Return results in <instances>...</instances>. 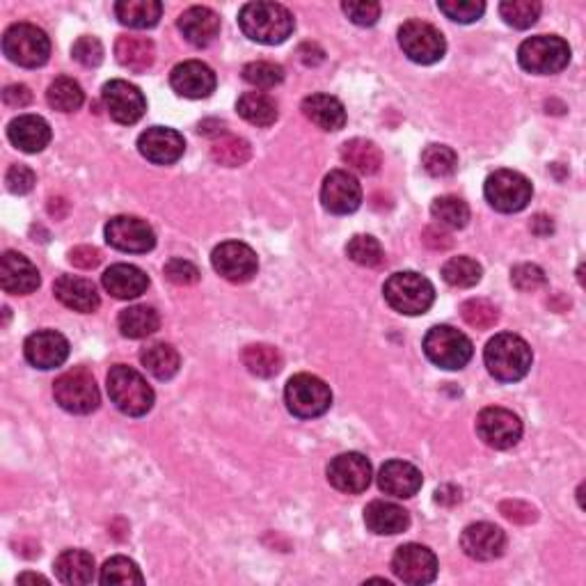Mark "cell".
Returning <instances> with one entry per match:
<instances>
[{
    "label": "cell",
    "instance_id": "12",
    "mask_svg": "<svg viewBox=\"0 0 586 586\" xmlns=\"http://www.w3.org/2000/svg\"><path fill=\"white\" fill-rule=\"evenodd\" d=\"M392 573L397 575L403 584H431L435 577H438V557H435L429 548H424V545L406 543L394 552Z\"/></svg>",
    "mask_w": 586,
    "mask_h": 586
},
{
    "label": "cell",
    "instance_id": "27",
    "mask_svg": "<svg viewBox=\"0 0 586 586\" xmlns=\"http://www.w3.org/2000/svg\"><path fill=\"white\" fill-rule=\"evenodd\" d=\"M7 138L17 149L26 154H37L49 147L51 126L39 115H19L7 124Z\"/></svg>",
    "mask_w": 586,
    "mask_h": 586
},
{
    "label": "cell",
    "instance_id": "14",
    "mask_svg": "<svg viewBox=\"0 0 586 586\" xmlns=\"http://www.w3.org/2000/svg\"><path fill=\"white\" fill-rule=\"evenodd\" d=\"M106 241L115 250L131 252V255H145V252L154 250L156 234L142 218L115 216L106 225Z\"/></svg>",
    "mask_w": 586,
    "mask_h": 586
},
{
    "label": "cell",
    "instance_id": "9",
    "mask_svg": "<svg viewBox=\"0 0 586 586\" xmlns=\"http://www.w3.org/2000/svg\"><path fill=\"white\" fill-rule=\"evenodd\" d=\"M424 353L435 367L458 371L472 360V342L461 330L451 326H433L424 337Z\"/></svg>",
    "mask_w": 586,
    "mask_h": 586
},
{
    "label": "cell",
    "instance_id": "60",
    "mask_svg": "<svg viewBox=\"0 0 586 586\" xmlns=\"http://www.w3.org/2000/svg\"><path fill=\"white\" fill-rule=\"evenodd\" d=\"M435 502L447 504V506L458 504L461 502V490H458L456 486H442L438 493H435Z\"/></svg>",
    "mask_w": 586,
    "mask_h": 586
},
{
    "label": "cell",
    "instance_id": "56",
    "mask_svg": "<svg viewBox=\"0 0 586 586\" xmlns=\"http://www.w3.org/2000/svg\"><path fill=\"white\" fill-rule=\"evenodd\" d=\"M500 511L504 513V518H509L513 522H522V525L536 520V511L525 502H502Z\"/></svg>",
    "mask_w": 586,
    "mask_h": 586
},
{
    "label": "cell",
    "instance_id": "19",
    "mask_svg": "<svg viewBox=\"0 0 586 586\" xmlns=\"http://www.w3.org/2000/svg\"><path fill=\"white\" fill-rule=\"evenodd\" d=\"M186 142L181 133L165 126H152L142 131L138 138V152L147 158L149 163L156 165H172L184 156Z\"/></svg>",
    "mask_w": 586,
    "mask_h": 586
},
{
    "label": "cell",
    "instance_id": "25",
    "mask_svg": "<svg viewBox=\"0 0 586 586\" xmlns=\"http://www.w3.org/2000/svg\"><path fill=\"white\" fill-rule=\"evenodd\" d=\"M53 293L62 305L81 314L97 312L101 305L97 287H94L90 280H85V277L60 275L53 284Z\"/></svg>",
    "mask_w": 586,
    "mask_h": 586
},
{
    "label": "cell",
    "instance_id": "18",
    "mask_svg": "<svg viewBox=\"0 0 586 586\" xmlns=\"http://www.w3.org/2000/svg\"><path fill=\"white\" fill-rule=\"evenodd\" d=\"M321 204L323 209L335 213V216H348V213L358 211L362 204L360 181L346 170H332L323 179Z\"/></svg>",
    "mask_w": 586,
    "mask_h": 586
},
{
    "label": "cell",
    "instance_id": "5",
    "mask_svg": "<svg viewBox=\"0 0 586 586\" xmlns=\"http://www.w3.org/2000/svg\"><path fill=\"white\" fill-rule=\"evenodd\" d=\"M3 53L14 65L37 69L49 60L51 39L33 23H14L3 35Z\"/></svg>",
    "mask_w": 586,
    "mask_h": 586
},
{
    "label": "cell",
    "instance_id": "47",
    "mask_svg": "<svg viewBox=\"0 0 586 586\" xmlns=\"http://www.w3.org/2000/svg\"><path fill=\"white\" fill-rule=\"evenodd\" d=\"M461 316L467 326L477 328V330H490L495 328V323L500 321V310L490 303V300L483 298H472L465 300L461 307Z\"/></svg>",
    "mask_w": 586,
    "mask_h": 586
},
{
    "label": "cell",
    "instance_id": "48",
    "mask_svg": "<svg viewBox=\"0 0 586 586\" xmlns=\"http://www.w3.org/2000/svg\"><path fill=\"white\" fill-rule=\"evenodd\" d=\"M243 81L255 85V87H264V90H271V87L280 85L284 81V69L275 62H250V65L243 67Z\"/></svg>",
    "mask_w": 586,
    "mask_h": 586
},
{
    "label": "cell",
    "instance_id": "45",
    "mask_svg": "<svg viewBox=\"0 0 586 586\" xmlns=\"http://www.w3.org/2000/svg\"><path fill=\"white\" fill-rule=\"evenodd\" d=\"M346 255L358 266H367V268H376V266L383 264V259H385L383 245H380L374 236H367V234L353 236V239L348 241V245H346Z\"/></svg>",
    "mask_w": 586,
    "mask_h": 586
},
{
    "label": "cell",
    "instance_id": "58",
    "mask_svg": "<svg viewBox=\"0 0 586 586\" xmlns=\"http://www.w3.org/2000/svg\"><path fill=\"white\" fill-rule=\"evenodd\" d=\"M298 58L303 60V65H307V67H316V65H321L323 60H326V51H323L319 44L307 42V44H303V46H300V49H298Z\"/></svg>",
    "mask_w": 586,
    "mask_h": 586
},
{
    "label": "cell",
    "instance_id": "46",
    "mask_svg": "<svg viewBox=\"0 0 586 586\" xmlns=\"http://www.w3.org/2000/svg\"><path fill=\"white\" fill-rule=\"evenodd\" d=\"M422 165L435 179L451 177L458 168V156L447 145H429L422 152Z\"/></svg>",
    "mask_w": 586,
    "mask_h": 586
},
{
    "label": "cell",
    "instance_id": "50",
    "mask_svg": "<svg viewBox=\"0 0 586 586\" xmlns=\"http://www.w3.org/2000/svg\"><path fill=\"white\" fill-rule=\"evenodd\" d=\"M71 55L76 62H81L83 67H99L104 62V44L97 37H78L74 46H71Z\"/></svg>",
    "mask_w": 586,
    "mask_h": 586
},
{
    "label": "cell",
    "instance_id": "59",
    "mask_svg": "<svg viewBox=\"0 0 586 586\" xmlns=\"http://www.w3.org/2000/svg\"><path fill=\"white\" fill-rule=\"evenodd\" d=\"M424 243L429 245V248H433V250H447V248H451L449 234L440 232V229H433V227H429L424 232Z\"/></svg>",
    "mask_w": 586,
    "mask_h": 586
},
{
    "label": "cell",
    "instance_id": "41",
    "mask_svg": "<svg viewBox=\"0 0 586 586\" xmlns=\"http://www.w3.org/2000/svg\"><path fill=\"white\" fill-rule=\"evenodd\" d=\"M250 156V142L239 136H223L211 145V158L218 165H225V168H239V165H245L250 161Z\"/></svg>",
    "mask_w": 586,
    "mask_h": 586
},
{
    "label": "cell",
    "instance_id": "42",
    "mask_svg": "<svg viewBox=\"0 0 586 586\" xmlns=\"http://www.w3.org/2000/svg\"><path fill=\"white\" fill-rule=\"evenodd\" d=\"M483 268L479 261L472 257H451L445 266H442V280L451 287L470 289L474 284L481 282Z\"/></svg>",
    "mask_w": 586,
    "mask_h": 586
},
{
    "label": "cell",
    "instance_id": "34",
    "mask_svg": "<svg viewBox=\"0 0 586 586\" xmlns=\"http://www.w3.org/2000/svg\"><path fill=\"white\" fill-rule=\"evenodd\" d=\"M117 326H120V332L124 337L145 339L161 328V316H158L154 307L133 305L120 312V316H117Z\"/></svg>",
    "mask_w": 586,
    "mask_h": 586
},
{
    "label": "cell",
    "instance_id": "49",
    "mask_svg": "<svg viewBox=\"0 0 586 586\" xmlns=\"http://www.w3.org/2000/svg\"><path fill=\"white\" fill-rule=\"evenodd\" d=\"M440 12L456 23H474L483 17L486 5L481 0H440Z\"/></svg>",
    "mask_w": 586,
    "mask_h": 586
},
{
    "label": "cell",
    "instance_id": "53",
    "mask_svg": "<svg viewBox=\"0 0 586 586\" xmlns=\"http://www.w3.org/2000/svg\"><path fill=\"white\" fill-rule=\"evenodd\" d=\"M35 172L28 168V165H10L7 168V174H5V184H7V190L14 195H26L30 193V190L35 188Z\"/></svg>",
    "mask_w": 586,
    "mask_h": 586
},
{
    "label": "cell",
    "instance_id": "22",
    "mask_svg": "<svg viewBox=\"0 0 586 586\" xmlns=\"http://www.w3.org/2000/svg\"><path fill=\"white\" fill-rule=\"evenodd\" d=\"M0 284L12 296H28L42 284L37 266L21 252H5L0 259Z\"/></svg>",
    "mask_w": 586,
    "mask_h": 586
},
{
    "label": "cell",
    "instance_id": "29",
    "mask_svg": "<svg viewBox=\"0 0 586 586\" xmlns=\"http://www.w3.org/2000/svg\"><path fill=\"white\" fill-rule=\"evenodd\" d=\"M364 525L378 536H394L410 527V513L394 502L376 500L364 509Z\"/></svg>",
    "mask_w": 586,
    "mask_h": 586
},
{
    "label": "cell",
    "instance_id": "4",
    "mask_svg": "<svg viewBox=\"0 0 586 586\" xmlns=\"http://www.w3.org/2000/svg\"><path fill=\"white\" fill-rule=\"evenodd\" d=\"M383 296L394 312L406 316H419L431 310L435 300V289L424 275H419L415 271H403L394 273L390 280L385 282Z\"/></svg>",
    "mask_w": 586,
    "mask_h": 586
},
{
    "label": "cell",
    "instance_id": "51",
    "mask_svg": "<svg viewBox=\"0 0 586 586\" xmlns=\"http://www.w3.org/2000/svg\"><path fill=\"white\" fill-rule=\"evenodd\" d=\"M511 282L513 287H516L518 291H525V293H532V291H538L545 287V273L541 266L536 264H520L511 271Z\"/></svg>",
    "mask_w": 586,
    "mask_h": 586
},
{
    "label": "cell",
    "instance_id": "61",
    "mask_svg": "<svg viewBox=\"0 0 586 586\" xmlns=\"http://www.w3.org/2000/svg\"><path fill=\"white\" fill-rule=\"evenodd\" d=\"M532 232L536 234V236H550L552 232H554V225H552V220L548 218V216H536L534 220H532Z\"/></svg>",
    "mask_w": 586,
    "mask_h": 586
},
{
    "label": "cell",
    "instance_id": "35",
    "mask_svg": "<svg viewBox=\"0 0 586 586\" xmlns=\"http://www.w3.org/2000/svg\"><path fill=\"white\" fill-rule=\"evenodd\" d=\"M140 362L142 367H145L149 374L158 380L174 378L181 367L179 351L165 342H156L152 346H147L145 351L140 353Z\"/></svg>",
    "mask_w": 586,
    "mask_h": 586
},
{
    "label": "cell",
    "instance_id": "20",
    "mask_svg": "<svg viewBox=\"0 0 586 586\" xmlns=\"http://www.w3.org/2000/svg\"><path fill=\"white\" fill-rule=\"evenodd\" d=\"M216 74L200 60H186L172 69V90L184 99H207L216 90Z\"/></svg>",
    "mask_w": 586,
    "mask_h": 586
},
{
    "label": "cell",
    "instance_id": "26",
    "mask_svg": "<svg viewBox=\"0 0 586 586\" xmlns=\"http://www.w3.org/2000/svg\"><path fill=\"white\" fill-rule=\"evenodd\" d=\"M177 26L186 42L197 46V49H204V46L213 44L220 35V17L213 10H209V7L202 5L188 7V10L179 17Z\"/></svg>",
    "mask_w": 586,
    "mask_h": 586
},
{
    "label": "cell",
    "instance_id": "24",
    "mask_svg": "<svg viewBox=\"0 0 586 586\" xmlns=\"http://www.w3.org/2000/svg\"><path fill=\"white\" fill-rule=\"evenodd\" d=\"M422 483V472L413 463L406 461H387L378 472V488L385 495L399 497V500L415 497L422 490Z\"/></svg>",
    "mask_w": 586,
    "mask_h": 586
},
{
    "label": "cell",
    "instance_id": "13",
    "mask_svg": "<svg viewBox=\"0 0 586 586\" xmlns=\"http://www.w3.org/2000/svg\"><path fill=\"white\" fill-rule=\"evenodd\" d=\"M211 264L220 277H225L227 282L234 284L250 282L252 277L257 275L259 268L255 250L241 241L220 243L218 248L211 252Z\"/></svg>",
    "mask_w": 586,
    "mask_h": 586
},
{
    "label": "cell",
    "instance_id": "3",
    "mask_svg": "<svg viewBox=\"0 0 586 586\" xmlns=\"http://www.w3.org/2000/svg\"><path fill=\"white\" fill-rule=\"evenodd\" d=\"M108 394L110 401L120 413L129 417H142L154 408V390L142 374L126 364H115L108 371Z\"/></svg>",
    "mask_w": 586,
    "mask_h": 586
},
{
    "label": "cell",
    "instance_id": "52",
    "mask_svg": "<svg viewBox=\"0 0 586 586\" xmlns=\"http://www.w3.org/2000/svg\"><path fill=\"white\" fill-rule=\"evenodd\" d=\"M342 10L348 19H351L355 26L369 28L380 19V5L378 3H364V0H348L342 5Z\"/></svg>",
    "mask_w": 586,
    "mask_h": 586
},
{
    "label": "cell",
    "instance_id": "31",
    "mask_svg": "<svg viewBox=\"0 0 586 586\" xmlns=\"http://www.w3.org/2000/svg\"><path fill=\"white\" fill-rule=\"evenodd\" d=\"M303 113L307 120L323 131H342L346 126V110L342 101L330 94H312L303 101Z\"/></svg>",
    "mask_w": 586,
    "mask_h": 586
},
{
    "label": "cell",
    "instance_id": "28",
    "mask_svg": "<svg viewBox=\"0 0 586 586\" xmlns=\"http://www.w3.org/2000/svg\"><path fill=\"white\" fill-rule=\"evenodd\" d=\"M104 289L117 300H133L149 289V277L145 271L131 264H115L101 277Z\"/></svg>",
    "mask_w": 586,
    "mask_h": 586
},
{
    "label": "cell",
    "instance_id": "2",
    "mask_svg": "<svg viewBox=\"0 0 586 586\" xmlns=\"http://www.w3.org/2000/svg\"><path fill=\"white\" fill-rule=\"evenodd\" d=\"M239 26L245 37L252 42L275 46L287 42L293 28H296V19L284 5L277 3H248L241 7L239 12Z\"/></svg>",
    "mask_w": 586,
    "mask_h": 586
},
{
    "label": "cell",
    "instance_id": "6",
    "mask_svg": "<svg viewBox=\"0 0 586 586\" xmlns=\"http://www.w3.org/2000/svg\"><path fill=\"white\" fill-rule=\"evenodd\" d=\"M520 67L529 74H559L570 62V46L557 35H538L529 37L518 49Z\"/></svg>",
    "mask_w": 586,
    "mask_h": 586
},
{
    "label": "cell",
    "instance_id": "38",
    "mask_svg": "<svg viewBox=\"0 0 586 586\" xmlns=\"http://www.w3.org/2000/svg\"><path fill=\"white\" fill-rule=\"evenodd\" d=\"M243 367L250 371L252 376L259 378H273L280 374L282 369V355L275 346L268 344H250L243 348L241 353Z\"/></svg>",
    "mask_w": 586,
    "mask_h": 586
},
{
    "label": "cell",
    "instance_id": "40",
    "mask_svg": "<svg viewBox=\"0 0 586 586\" xmlns=\"http://www.w3.org/2000/svg\"><path fill=\"white\" fill-rule=\"evenodd\" d=\"M431 216L435 223L447 229H463L470 220V207L456 195H442L431 204Z\"/></svg>",
    "mask_w": 586,
    "mask_h": 586
},
{
    "label": "cell",
    "instance_id": "55",
    "mask_svg": "<svg viewBox=\"0 0 586 586\" xmlns=\"http://www.w3.org/2000/svg\"><path fill=\"white\" fill-rule=\"evenodd\" d=\"M69 261L76 268H83V271H90V268H97L101 261V252L97 248H90V245H78L69 252Z\"/></svg>",
    "mask_w": 586,
    "mask_h": 586
},
{
    "label": "cell",
    "instance_id": "39",
    "mask_svg": "<svg viewBox=\"0 0 586 586\" xmlns=\"http://www.w3.org/2000/svg\"><path fill=\"white\" fill-rule=\"evenodd\" d=\"M46 101H49L51 108L60 110V113H74V110L83 106L85 94L83 87L78 85L74 78L60 76L55 78L49 85V90H46Z\"/></svg>",
    "mask_w": 586,
    "mask_h": 586
},
{
    "label": "cell",
    "instance_id": "62",
    "mask_svg": "<svg viewBox=\"0 0 586 586\" xmlns=\"http://www.w3.org/2000/svg\"><path fill=\"white\" fill-rule=\"evenodd\" d=\"M19 582H39V584H49V580L42 575H35V573H23L19 575Z\"/></svg>",
    "mask_w": 586,
    "mask_h": 586
},
{
    "label": "cell",
    "instance_id": "33",
    "mask_svg": "<svg viewBox=\"0 0 586 586\" xmlns=\"http://www.w3.org/2000/svg\"><path fill=\"white\" fill-rule=\"evenodd\" d=\"M163 14V5L158 0H120L115 3V17L122 26L145 30L154 28Z\"/></svg>",
    "mask_w": 586,
    "mask_h": 586
},
{
    "label": "cell",
    "instance_id": "37",
    "mask_svg": "<svg viewBox=\"0 0 586 586\" xmlns=\"http://www.w3.org/2000/svg\"><path fill=\"white\" fill-rule=\"evenodd\" d=\"M236 110L245 122L261 126H273L277 122V104L264 92H245L236 101Z\"/></svg>",
    "mask_w": 586,
    "mask_h": 586
},
{
    "label": "cell",
    "instance_id": "8",
    "mask_svg": "<svg viewBox=\"0 0 586 586\" xmlns=\"http://www.w3.org/2000/svg\"><path fill=\"white\" fill-rule=\"evenodd\" d=\"M53 394L60 408L71 415H90L101 403L97 380L83 367L69 369L58 376L53 385Z\"/></svg>",
    "mask_w": 586,
    "mask_h": 586
},
{
    "label": "cell",
    "instance_id": "54",
    "mask_svg": "<svg viewBox=\"0 0 586 586\" xmlns=\"http://www.w3.org/2000/svg\"><path fill=\"white\" fill-rule=\"evenodd\" d=\"M165 277L172 284H179V287H188V284H195L200 280V271H197L195 264H190L186 259H170L165 264Z\"/></svg>",
    "mask_w": 586,
    "mask_h": 586
},
{
    "label": "cell",
    "instance_id": "17",
    "mask_svg": "<svg viewBox=\"0 0 586 586\" xmlns=\"http://www.w3.org/2000/svg\"><path fill=\"white\" fill-rule=\"evenodd\" d=\"M371 477V463L367 456L358 454V451H348V454H339L328 465V481L332 488L346 495H360L369 488Z\"/></svg>",
    "mask_w": 586,
    "mask_h": 586
},
{
    "label": "cell",
    "instance_id": "21",
    "mask_svg": "<svg viewBox=\"0 0 586 586\" xmlns=\"http://www.w3.org/2000/svg\"><path fill=\"white\" fill-rule=\"evenodd\" d=\"M26 360L37 369L62 367L69 358V342L65 335L55 330H37L23 344Z\"/></svg>",
    "mask_w": 586,
    "mask_h": 586
},
{
    "label": "cell",
    "instance_id": "32",
    "mask_svg": "<svg viewBox=\"0 0 586 586\" xmlns=\"http://www.w3.org/2000/svg\"><path fill=\"white\" fill-rule=\"evenodd\" d=\"M55 577L62 584L69 586H81V584H92L94 582V557L85 550H65L55 559Z\"/></svg>",
    "mask_w": 586,
    "mask_h": 586
},
{
    "label": "cell",
    "instance_id": "44",
    "mask_svg": "<svg viewBox=\"0 0 586 586\" xmlns=\"http://www.w3.org/2000/svg\"><path fill=\"white\" fill-rule=\"evenodd\" d=\"M541 10L543 7L536 0H504L500 5L502 19L518 30L532 28L541 17Z\"/></svg>",
    "mask_w": 586,
    "mask_h": 586
},
{
    "label": "cell",
    "instance_id": "11",
    "mask_svg": "<svg viewBox=\"0 0 586 586\" xmlns=\"http://www.w3.org/2000/svg\"><path fill=\"white\" fill-rule=\"evenodd\" d=\"M399 46L417 65H435L445 58L447 42L442 33L426 21H406L399 28Z\"/></svg>",
    "mask_w": 586,
    "mask_h": 586
},
{
    "label": "cell",
    "instance_id": "36",
    "mask_svg": "<svg viewBox=\"0 0 586 586\" xmlns=\"http://www.w3.org/2000/svg\"><path fill=\"white\" fill-rule=\"evenodd\" d=\"M342 161L348 165V168L360 174H376L380 170V165H383V154H380L376 142L364 140V138H353L344 142Z\"/></svg>",
    "mask_w": 586,
    "mask_h": 586
},
{
    "label": "cell",
    "instance_id": "10",
    "mask_svg": "<svg viewBox=\"0 0 586 586\" xmlns=\"http://www.w3.org/2000/svg\"><path fill=\"white\" fill-rule=\"evenodd\" d=\"M483 195L490 207L500 213H518L532 202L534 188L525 174L516 170H497L486 179Z\"/></svg>",
    "mask_w": 586,
    "mask_h": 586
},
{
    "label": "cell",
    "instance_id": "30",
    "mask_svg": "<svg viewBox=\"0 0 586 586\" xmlns=\"http://www.w3.org/2000/svg\"><path fill=\"white\" fill-rule=\"evenodd\" d=\"M115 58L124 69L133 71V74H145L147 69L154 67V60H156L154 42L147 37H133V35L117 37Z\"/></svg>",
    "mask_w": 586,
    "mask_h": 586
},
{
    "label": "cell",
    "instance_id": "23",
    "mask_svg": "<svg viewBox=\"0 0 586 586\" xmlns=\"http://www.w3.org/2000/svg\"><path fill=\"white\" fill-rule=\"evenodd\" d=\"M461 548L470 559L493 561L504 554L506 534L490 522H474L463 529Z\"/></svg>",
    "mask_w": 586,
    "mask_h": 586
},
{
    "label": "cell",
    "instance_id": "16",
    "mask_svg": "<svg viewBox=\"0 0 586 586\" xmlns=\"http://www.w3.org/2000/svg\"><path fill=\"white\" fill-rule=\"evenodd\" d=\"M479 438L493 449H511L522 438V422L506 408H483L477 417Z\"/></svg>",
    "mask_w": 586,
    "mask_h": 586
},
{
    "label": "cell",
    "instance_id": "7",
    "mask_svg": "<svg viewBox=\"0 0 586 586\" xmlns=\"http://www.w3.org/2000/svg\"><path fill=\"white\" fill-rule=\"evenodd\" d=\"M284 401L291 415L314 419L326 415L332 406V392L319 376L296 374L284 387Z\"/></svg>",
    "mask_w": 586,
    "mask_h": 586
},
{
    "label": "cell",
    "instance_id": "1",
    "mask_svg": "<svg viewBox=\"0 0 586 586\" xmlns=\"http://www.w3.org/2000/svg\"><path fill=\"white\" fill-rule=\"evenodd\" d=\"M532 348L525 339L513 335V332H500L486 344L483 362H486L488 374L500 383H518L532 369Z\"/></svg>",
    "mask_w": 586,
    "mask_h": 586
},
{
    "label": "cell",
    "instance_id": "57",
    "mask_svg": "<svg viewBox=\"0 0 586 586\" xmlns=\"http://www.w3.org/2000/svg\"><path fill=\"white\" fill-rule=\"evenodd\" d=\"M3 101L10 108H26L30 101H33V92H30V87L21 85V83L7 85L5 92H3Z\"/></svg>",
    "mask_w": 586,
    "mask_h": 586
},
{
    "label": "cell",
    "instance_id": "15",
    "mask_svg": "<svg viewBox=\"0 0 586 586\" xmlns=\"http://www.w3.org/2000/svg\"><path fill=\"white\" fill-rule=\"evenodd\" d=\"M101 99H104V106L108 110V115L113 117L117 124L131 126L142 120L147 110V101L145 94L140 92V87L131 85L129 81H108L101 90Z\"/></svg>",
    "mask_w": 586,
    "mask_h": 586
},
{
    "label": "cell",
    "instance_id": "43",
    "mask_svg": "<svg viewBox=\"0 0 586 586\" xmlns=\"http://www.w3.org/2000/svg\"><path fill=\"white\" fill-rule=\"evenodd\" d=\"M99 582L104 586H129L142 584L145 577H142L136 561H131L129 557H113L106 561L104 568H101Z\"/></svg>",
    "mask_w": 586,
    "mask_h": 586
}]
</instances>
